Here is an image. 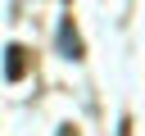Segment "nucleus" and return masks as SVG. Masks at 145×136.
I'll return each mask as SVG.
<instances>
[{"label":"nucleus","mask_w":145,"mask_h":136,"mask_svg":"<svg viewBox=\"0 0 145 136\" xmlns=\"http://www.w3.org/2000/svg\"><path fill=\"white\" fill-rule=\"evenodd\" d=\"M23 77H27V50L9 45L5 50V82H23Z\"/></svg>","instance_id":"obj_1"},{"label":"nucleus","mask_w":145,"mask_h":136,"mask_svg":"<svg viewBox=\"0 0 145 136\" xmlns=\"http://www.w3.org/2000/svg\"><path fill=\"white\" fill-rule=\"evenodd\" d=\"M59 50H63L68 59H82V36H77L72 18H63V23H59Z\"/></svg>","instance_id":"obj_2"}]
</instances>
